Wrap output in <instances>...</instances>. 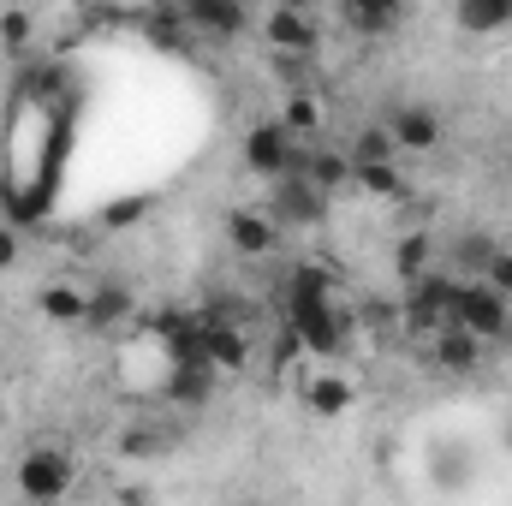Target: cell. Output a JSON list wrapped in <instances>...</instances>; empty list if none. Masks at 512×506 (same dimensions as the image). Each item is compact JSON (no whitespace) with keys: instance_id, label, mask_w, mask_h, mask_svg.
I'll use <instances>...</instances> for the list:
<instances>
[{"instance_id":"12","label":"cell","mask_w":512,"mask_h":506,"mask_svg":"<svg viewBox=\"0 0 512 506\" xmlns=\"http://www.w3.org/2000/svg\"><path fill=\"white\" fill-rule=\"evenodd\" d=\"M36 310H42L48 322H60V328H84V322H90V286H78V280H48V286L36 292Z\"/></svg>"},{"instance_id":"24","label":"cell","mask_w":512,"mask_h":506,"mask_svg":"<svg viewBox=\"0 0 512 506\" xmlns=\"http://www.w3.org/2000/svg\"><path fill=\"white\" fill-rule=\"evenodd\" d=\"M477 280H483V286H495V292L512 304V245H495V256L483 262V274H477Z\"/></svg>"},{"instance_id":"22","label":"cell","mask_w":512,"mask_h":506,"mask_svg":"<svg viewBox=\"0 0 512 506\" xmlns=\"http://www.w3.org/2000/svg\"><path fill=\"white\" fill-rule=\"evenodd\" d=\"M346 161H352V173L358 167H382V161H399V149H393V137L387 126H364L352 143H346Z\"/></svg>"},{"instance_id":"23","label":"cell","mask_w":512,"mask_h":506,"mask_svg":"<svg viewBox=\"0 0 512 506\" xmlns=\"http://www.w3.org/2000/svg\"><path fill=\"white\" fill-rule=\"evenodd\" d=\"M429 262H435L429 233H405V239L393 245V268H399V280H405V286H417V280L429 274Z\"/></svg>"},{"instance_id":"2","label":"cell","mask_w":512,"mask_h":506,"mask_svg":"<svg viewBox=\"0 0 512 506\" xmlns=\"http://www.w3.org/2000/svg\"><path fill=\"white\" fill-rule=\"evenodd\" d=\"M245 167L262 173L268 185L298 179V173H304V143H292L280 120H256V126L245 131Z\"/></svg>"},{"instance_id":"1","label":"cell","mask_w":512,"mask_h":506,"mask_svg":"<svg viewBox=\"0 0 512 506\" xmlns=\"http://www.w3.org/2000/svg\"><path fill=\"white\" fill-rule=\"evenodd\" d=\"M78 483V465L66 447H30L18 453V495L30 506H60Z\"/></svg>"},{"instance_id":"11","label":"cell","mask_w":512,"mask_h":506,"mask_svg":"<svg viewBox=\"0 0 512 506\" xmlns=\"http://www.w3.org/2000/svg\"><path fill=\"white\" fill-rule=\"evenodd\" d=\"M215 364H203V358H191V364H173L167 381H161V399L167 405H185V411H197V405H209L215 399Z\"/></svg>"},{"instance_id":"17","label":"cell","mask_w":512,"mask_h":506,"mask_svg":"<svg viewBox=\"0 0 512 506\" xmlns=\"http://www.w3.org/2000/svg\"><path fill=\"white\" fill-rule=\"evenodd\" d=\"M340 18H346V30H358V36H387V30H399L405 6H399V0H346Z\"/></svg>"},{"instance_id":"29","label":"cell","mask_w":512,"mask_h":506,"mask_svg":"<svg viewBox=\"0 0 512 506\" xmlns=\"http://www.w3.org/2000/svg\"><path fill=\"white\" fill-rule=\"evenodd\" d=\"M120 506H149V495H143V489H126V495H120Z\"/></svg>"},{"instance_id":"13","label":"cell","mask_w":512,"mask_h":506,"mask_svg":"<svg viewBox=\"0 0 512 506\" xmlns=\"http://www.w3.org/2000/svg\"><path fill=\"white\" fill-rule=\"evenodd\" d=\"M203 364H215V370H245V364H251V340H245L227 316H203Z\"/></svg>"},{"instance_id":"10","label":"cell","mask_w":512,"mask_h":506,"mask_svg":"<svg viewBox=\"0 0 512 506\" xmlns=\"http://www.w3.org/2000/svg\"><path fill=\"white\" fill-rule=\"evenodd\" d=\"M227 245L239 256H274L280 251V227L268 209H233L227 215Z\"/></svg>"},{"instance_id":"20","label":"cell","mask_w":512,"mask_h":506,"mask_svg":"<svg viewBox=\"0 0 512 506\" xmlns=\"http://www.w3.org/2000/svg\"><path fill=\"white\" fill-rule=\"evenodd\" d=\"M280 126H286L292 143H304V149H310V143L322 137V102H316L310 90H292V96H286V108H280Z\"/></svg>"},{"instance_id":"4","label":"cell","mask_w":512,"mask_h":506,"mask_svg":"<svg viewBox=\"0 0 512 506\" xmlns=\"http://www.w3.org/2000/svg\"><path fill=\"white\" fill-rule=\"evenodd\" d=\"M286 328H292V340H298L304 352L334 358V352H346V340L358 334V316H346L340 304H316V310H286Z\"/></svg>"},{"instance_id":"15","label":"cell","mask_w":512,"mask_h":506,"mask_svg":"<svg viewBox=\"0 0 512 506\" xmlns=\"http://www.w3.org/2000/svg\"><path fill=\"white\" fill-rule=\"evenodd\" d=\"M298 179H310L322 197H334L340 185H352V161H346V149H328V143H310L304 149V173Z\"/></svg>"},{"instance_id":"6","label":"cell","mask_w":512,"mask_h":506,"mask_svg":"<svg viewBox=\"0 0 512 506\" xmlns=\"http://www.w3.org/2000/svg\"><path fill=\"white\" fill-rule=\"evenodd\" d=\"M387 137H393L399 155H429V149L441 143V114L423 108V102H399V108L387 114Z\"/></svg>"},{"instance_id":"27","label":"cell","mask_w":512,"mask_h":506,"mask_svg":"<svg viewBox=\"0 0 512 506\" xmlns=\"http://www.w3.org/2000/svg\"><path fill=\"white\" fill-rule=\"evenodd\" d=\"M143 215H149V203H143V197H126V203H108V209H102V227L120 233V227H137Z\"/></svg>"},{"instance_id":"25","label":"cell","mask_w":512,"mask_h":506,"mask_svg":"<svg viewBox=\"0 0 512 506\" xmlns=\"http://www.w3.org/2000/svg\"><path fill=\"white\" fill-rule=\"evenodd\" d=\"M30 36H36V18L30 12H0V48H30Z\"/></svg>"},{"instance_id":"9","label":"cell","mask_w":512,"mask_h":506,"mask_svg":"<svg viewBox=\"0 0 512 506\" xmlns=\"http://www.w3.org/2000/svg\"><path fill=\"white\" fill-rule=\"evenodd\" d=\"M185 24H191V36L227 42V36H245V30H251V12H245L239 0H191V6H185Z\"/></svg>"},{"instance_id":"5","label":"cell","mask_w":512,"mask_h":506,"mask_svg":"<svg viewBox=\"0 0 512 506\" xmlns=\"http://www.w3.org/2000/svg\"><path fill=\"white\" fill-rule=\"evenodd\" d=\"M268 215H274L280 233H310V227L328 221V197H322L310 179H280V185L268 191Z\"/></svg>"},{"instance_id":"21","label":"cell","mask_w":512,"mask_h":506,"mask_svg":"<svg viewBox=\"0 0 512 506\" xmlns=\"http://www.w3.org/2000/svg\"><path fill=\"white\" fill-rule=\"evenodd\" d=\"M352 185L364 191V197H376V203H399L411 185H405V173H399V161H382V167H358L352 173Z\"/></svg>"},{"instance_id":"14","label":"cell","mask_w":512,"mask_h":506,"mask_svg":"<svg viewBox=\"0 0 512 506\" xmlns=\"http://www.w3.org/2000/svg\"><path fill=\"white\" fill-rule=\"evenodd\" d=\"M316 304H334V268L298 262L286 274V310H316Z\"/></svg>"},{"instance_id":"26","label":"cell","mask_w":512,"mask_h":506,"mask_svg":"<svg viewBox=\"0 0 512 506\" xmlns=\"http://www.w3.org/2000/svg\"><path fill=\"white\" fill-rule=\"evenodd\" d=\"M143 30H149L155 42H179L191 24H185V6H179V12H143Z\"/></svg>"},{"instance_id":"16","label":"cell","mask_w":512,"mask_h":506,"mask_svg":"<svg viewBox=\"0 0 512 506\" xmlns=\"http://www.w3.org/2000/svg\"><path fill=\"white\" fill-rule=\"evenodd\" d=\"M131 316V286H120V280H102V286H90V334H114L120 322Z\"/></svg>"},{"instance_id":"7","label":"cell","mask_w":512,"mask_h":506,"mask_svg":"<svg viewBox=\"0 0 512 506\" xmlns=\"http://www.w3.org/2000/svg\"><path fill=\"white\" fill-rule=\"evenodd\" d=\"M262 42L280 54H310L316 48V12L304 6H268L262 12Z\"/></svg>"},{"instance_id":"19","label":"cell","mask_w":512,"mask_h":506,"mask_svg":"<svg viewBox=\"0 0 512 506\" xmlns=\"http://www.w3.org/2000/svg\"><path fill=\"white\" fill-rule=\"evenodd\" d=\"M435 364H441L447 376H471V370L483 364V340H471L465 328H441V334H435Z\"/></svg>"},{"instance_id":"3","label":"cell","mask_w":512,"mask_h":506,"mask_svg":"<svg viewBox=\"0 0 512 506\" xmlns=\"http://www.w3.org/2000/svg\"><path fill=\"white\" fill-rule=\"evenodd\" d=\"M453 328H465L471 340H512V304L495 292V286H483V280H465L459 286V304H453Z\"/></svg>"},{"instance_id":"28","label":"cell","mask_w":512,"mask_h":506,"mask_svg":"<svg viewBox=\"0 0 512 506\" xmlns=\"http://www.w3.org/2000/svg\"><path fill=\"white\" fill-rule=\"evenodd\" d=\"M18 256H24L18 227H6V221H0V274H12V268H18Z\"/></svg>"},{"instance_id":"18","label":"cell","mask_w":512,"mask_h":506,"mask_svg":"<svg viewBox=\"0 0 512 506\" xmlns=\"http://www.w3.org/2000/svg\"><path fill=\"white\" fill-rule=\"evenodd\" d=\"M453 24L465 36H501L512 24V0H459L453 6Z\"/></svg>"},{"instance_id":"8","label":"cell","mask_w":512,"mask_h":506,"mask_svg":"<svg viewBox=\"0 0 512 506\" xmlns=\"http://www.w3.org/2000/svg\"><path fill=\"white\" fill-rule=\"evenodd\" d=\"M352 405H358V381L346 376V370H316V376H304V411H310V417L334 423V417H346Z\"/></svg>"}]
</instances>
